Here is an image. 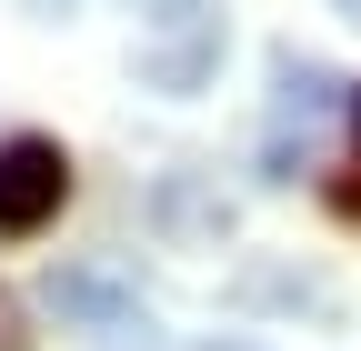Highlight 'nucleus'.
Here are the masks:
<instances>
[{"label":"nucleus","mask_w":361,"mask_h":351,"mask_svg":"<svg viewBox=\"0 0 361 351\" xmlns=\"http://www.w3.org/2000/svg\"><path fill=\"white\" fill-rule=\"evenodd\" d=\"M331 111H341V70L301 61V51L271 61V141H261L271 181H301V161H311V141H322V121H331Z\"/></svg>","instance_id":"nucleus-1"},{"label":"nucleus","mask_w":361,"mask_h":351,"mask_svg":"<svg viewBox=\"0 0 361 351\" xmlns=\"http://www.w3.org/2000/svg\"><path fill=\"white\" fill-rule=\"evenodd\" d=\"M61 201H71V161H61V141H40V130L0 141V241H30L40 221H61Z\"/></svg>","instance_id":"nucleus-2"},{"label":"nucleus","mask_w":361,"mask_h":351,"mask_svg":"<svg viewBox=\"0 0 361 351\" xmlns=\"http://www.w3.org/2000/svg\"><path fill=\"white\" fill-rule=\"evenodd\" d=\"M51 301L61 321H80V331H141V281H121V271H101V261H80V271H51Z\"/></svg>","instance_id":"nucleus-3"},{"label":"nucleus","mask_w":361,"mask_h":351,"mask_svg":"<svg viewBox=\"0 0 361 351\" xmlns=\"http://www.w3.org/2000/svg\"><path fill=\"white\" fill-rule=\"evenodd\" d=\"M351 130H361V91H351Z\"/></svg>","instance_id":"nucleus-4"},{"label":"nucleus","mask_w":361,"mask_h":351,"mask_svg":"<svg viewBox=\"0 0 361 351\" xmlns=\"http://www.w3.org/2000/svg\"><path fill=\"white\" fill-rule=\"evenodd\" d=\"M221 351H231V341H221Z\"/></svg>","instance_id":"nucleus-5"}]
</instances>
